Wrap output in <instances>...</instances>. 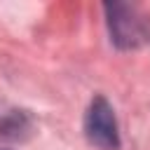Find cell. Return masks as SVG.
<instances>
[{
	"mask_svg": "<svg viewBox=\"0 0 150 150\" xmlns=\"http://www.w3.org/2000/svg\"><path fill=\"white\" fill-rule=\"evenodd\" d=\"M84 134L89 138L91 145H96L98 150H120L122 141H120V127H117V117L112 105L103 98L96 96L84 115Z\"/></svg>",
	"mask_w": 150,
	"mask_h": 150,
	"instance_id": "cell-2",
	"label": "cell"
},
{
	"mask_svg": "<svg viewBox=\"0 0 150 150\" xmlns=\"http://www.w3.org/2000/svg\"><path fill=\"white\" fill-rule=\"evenodd\" d=\"M2 150H5V148H2Z\"/></svg>",
	"mask_w": 150,
	"mask_h": 150,
	"instance_id": "cell-4",
	"label": "cell"
},
{
	"mask_svg": "<svg viewBox=\"0 0 150 150\" xmlns=\"http://www.w3.org/2000/svg\"><path fill=\"white\" fill-rule=\"evenodd\" d=\"M30 129V117L23 112V110H7L2 117H0V136L5 138H23Z\"/></svg>",
	"mask_w": 150,
	"mask_h": 150,
	"instance_id": "cell-3",
	"label": "cell"
},
{
	"mask_svg": "<svg viewBox=\"0 0 150 150\" xmlns=\"http://www.w3.org/2000/svg\"><path fill=\"white\" fill-rule=\"evenodd\" d=\"M105 23L110 30V40L120 49H138L150 42V23L141 16V12L124 2H108Z\"/></svg>",
	"mask_w": 150,
	"mask_h": 150,
	"instance_id": "cell-1",
	"label": "cell"
}]
</instances>
